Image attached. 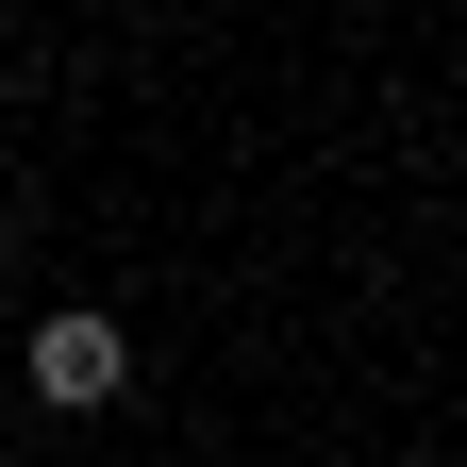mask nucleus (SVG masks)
Segmentation results:
<instances>
[{
  "instance_id": "obj_1",
  "label": "nucleus",
  "mask_w": 467,
  "mask_h": 467,
  "mask_svg": "<svg viewBox=\"0 0 467 467\" xmlns=\"http://www.w3.org/2000/svg\"><path fill=\"white\" fill-rule=\"evenodd\" d=\"M17 384L50 400V418H100V400L134 384V334H117V317H84V301H67V317H50V334L17 350Z\"/></svg>"
},
{
  "instance_id": "obj_2",
  "label": "nucleus",
  "mask_w": 467,
  "mask_h": 467,
  "mask_svg": "<svg viewBox=\"0 0 467 467\" xmlns=\"http://www.w3.org/2000/svg\"><path fill=\"white\" fill-rule=\"evenodd\" d=\"M0 267H17V217H0Z\"/></svg>"
}]
</instances>
